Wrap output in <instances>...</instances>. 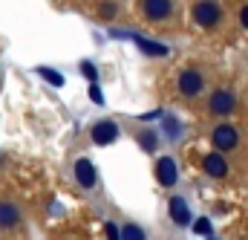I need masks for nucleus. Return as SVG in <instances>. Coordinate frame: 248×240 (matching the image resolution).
I'll return each instance as SVG.
<instances>
[{
    "label": "nucleus",
    "instance_id": "nucleus-1",
    "mask_svg": "<svg viewBox=\"0 0 248 240\" xmlns=\"http://www.w3.org/2000/svg\"><path fill=\"white\" fill-rule=\"evenodd\" d=\"M219 6L214 3V0H196L193 3V20L202 26V29H214L217 23H219Z\"/></svg>",
    "mask_w": 248,
    "mask_h": 240
},
{
    "label": "nucleus",
    "instance_id": "nucleus-2",
    "mask_svg": "<svg viewBox=\"0 0 248 240\" xmlns=\"http://www.w3.org/2000/svg\"><path fill=\"white\" fill-rule=\"evenodd\" d=\"M141 12H144V17H147L150 23H159V20L170 17L173 0H144V3H141Z\"/></svg>",
    "mask_w": 248,
    "mask_h": 240
},
{
    "label": "nucleus",
    "instance_id": "nucleus-3",
    "mask_svg": "<svg viewBox=\"0 0 248 240\" xmlns=\"http://www.w3.org/2000/svg\"><path fill=\"white\" fill-rule=\"evenodd\" d=\"M119 139V124L110 119L98 121V124H93V142L95 145H110V142H116Z\"/></svg>",
    "mask_w": 248,
    "mask_h": 240
},
{
    "label": "nucleus",
    "instance_id": "nucleus-4",
    "mask_svg": "<svg viewBox=\"0 0 248 240\" xmlns=\"http://www.w3.org/2000/svg\"><path fill=\"white\" fill-rule=\"evenodd\" d=\"M202 87H205V81H202V75L196 69H185L179 75V90H182V96H187V99H193Z\"/></svg>",
    "mask_w": 248,
    "mask_h": 240
},
{
    "label": "nucleus",
    "instance_id": "nucleus-5",
    "mask_svg": "<svg viewBox=\"0 0 248 240\" xmlns=\"http://www.w3.org/2000/svg\"><path fill=\"white\" fill-rule=\"evenodd\" d=\"M156 177L162 185H173V182L179 180V171H176V162H173V156H162L159 162H156Z\"/></svg>",
    "mask_w": 248,
    "mask_h": 240
},
{
    "label": "nucleus",
    "instance_id": "nucleus-6",
    "mask_svg": "<svg viewBox=\"0 0 248 240\" xmlns=\"http://www.w3.org/2000/svg\"><path fill=\"white\" fill-rule=\"evenodd\" d=\"M234 110V96L228 93V90H217L214 96H211V113H217V116H228Z\"/></svg>",
    "mask_w": 248,
    "mask_h": 240
},
{
    "label": "nucleus",
    "instance_id": "nucleus-7",
    "mask_svg": "<svg viewBox=\"0 0 248 240\" xmlns=\"http://www.w3.org/2000/svg\"><path fill=\"white\" fill-rule=\"evenodd\" d=\"M20 223V208L15 206V203H9V200H0V229H15Z\"/></svg>",
    "mask_w": 248,
    "mask_h": 240
},
{
    "label": "nucleus",
    "instance_id": "nucleus-8",
    "mask_svg": "<svg viewBox=\"0 0 248 240\" xmlns=\"http://www.w3.org/2000/svg\"><path fill=\"white\" fill-rule=\"evenodd\" d=\"M214 145H217L219 151H231V148L237 145V130H234L231 124H219V127L214 130Z\"/></svg>",
    "mask_w": 248,
    "mask_h": 240
},
{
    "label": "nucleus",
    "instance_id": "nucleus-9",
    "mask_svg": "<svg viewBox=\"0 0 248 240\" xmlns=\"http://www.w3.org/2000/svg\"><path fill=\"white\" fill-rule=\"evenodd\" d=\"M75 180H78V185H84V188H93V185L98 182L95 168L90 165V159H78V162H75Z\"/></svg>",
    "mask_w": 248,
    "mask_h": 240
},
{
    "label": "nucleus",
    "instance_id": "nucleus-10",
    "mask_svg": "<svg viewBox=\"0 0 248 240\" xmlns=\"http://www.w3.org/2000/svg\"><path fill=\"white\" fill-rule=\"evenodd\" d=\"M205 174H211V177H225L228 174V162H225V156L222 154H208L205 156Z\"/></svg>",
    "mask_w": 248,
    "mask_h": 240
},
{
    "label": "nucleus",
    "instance_id": "nucleus-11",
    "mask_svg": "<svg viewBox=\"0 0 248 240\" xmlns=\"http://www.w3.org/2000/svg\"><path fill=\"white\" fill-rule=\"evenodd\" d=\"M170 220L176 223V226H187V220H190V211H187V203L182 197H170Z\"/></svg>",
    "mask_w": 248,
    "mask_h": 240
},
{
    "label": "nucleus",
    "instance_id": "nucleus-12",
    "mask_svg": "<svg viewBox=\"0 0 248 240\" xmlns=\"http://www.w3.org/2000/svg\"><path fill=\"white\" fill-rule=\"evenodd\" d=\"M136 47L144 55H156V58H165L168 55V47L165 44H156V41H147V38H136Z\"/></svg>",
    "mask_w": 248,
    "mask_h": 240
},
{
    "label": "nucleus",
    "instance_id": "nucleus-13",
    "mask_svg": "<svg viewBox=\"0 0 248 240\" xmlns=\"http://www.w3.org/2000/svg\"><path fill=\"white\" fill-rule=\"evenodd\" d=\"M122 240H144L141 226H136V223H127V226L122 229Z\"/></svg>",
    "mask_w": 248,
    "mask_h": 240
},
{
    "label": "nucleus",
    "instance_id": "nucleus-14",
    "mask_svg": "<svg viewBox=\"0 0 248 240\" xmlns=\"http://www.w3.org/2000/svg\"><path fill=\"white\" fill-rule=\"evenodd\" d=\"M38 75H41V78H46L52 87H61V84H63V75H61V72H55V69H46V67H41V69H38Z\"/></svg>",
    "mask_w": 248,
    "mask_h": 240
},
{
    "label": "nucleus",
    "instance_id": "nucleus-15",
    "mask_svg": "<svg viewBox=\"0 0 248 240\" xmlns=\"http://www.w3.org/2000/svg\"><path fill=\"white\" fill-rule=\"evenodd\" d=\"M139 145H141L144 151H150V154H153V151H156V145H159V139H156V133H150V130H147V133H141V136H139Z\"/></svg>",
    "mask_w": 248,
    "mask_h": 240
},
{
    "label": "nucleus",
    "instance_id": "nucleus-16",
    "mask_svg": "<svg viewBox=\"0 0 248 240\" xmlns=\"http://www.w3.org/2000/svg\"><path fill=\"white\" fill-rule=\"evenodd\" d=\"M81 72H84V78H90V81H95V78H98V69H95L90 61H87V64H81Z\"/></svg>",
    "mask_w": 248,
    "mask_h": 240
},
{
    "label": "nucleus",
    "instance_id": "nucleus-17",
    "mask_svg": "<svg viewBox=\"0 0 248 240\" xmlns=\"http://www.w3.org/2000/svg\"><path fill=\"white\" fill-rule=\"evenodd\" d=\"M193 232H196V235H205V238H208V235H211V223H208V220L202 217V220H196V226H193Z\"/></svg>",
    "mask_w": 248,
    "mask_h": 240
},
{
    "label": "nucleus",
    "instance_id": "nucleus-18",
    "mask_svg": "<svg viewBox=\"0 0 248 240\" xmlns=\"http://www.w3.org/2000/svg\"><path fill=\"white\" fill-rule=\"evenodd\" d=\"M98 15H101V17H116V3H101Z\"/></svg>",
    "mask_w": 248,
    "mask_h": 240
},
{
    "label": "nucleus",
    "instance_id": "nucleus-19",
    "mask_svg": "<svg viewBox=\"0 0 248 240\" xmlns=\"http://www.w3.org/2000/svg\"><path fill=\"white\" fill-rule=\"evenodd\" d=\"M107 240H122V235H119V226H116V223H107Z\"/></svg>",
    "mask_w": 248,
    "mask_h": 240
},
{
    "label": "nucleus",
    "instance_id": "nucleus-20",
    "mask_svg": "<svg viewBox=\"0 0 248 240\" xmlns=\"http://www.w3.org/2000/svg\"><path fill=\"white\" fill-rule=\"evenodd\" d=\"M90 99H93L95 104H101V102H104V96H101V90H98L95 84H90Z\"/></svg>",
    "mask_w": 248,
    "mask_h": 240
},
{
    "label": "nucleus",
    "instance_id": "nucleus-21",
    "mask_svg": "<svg viewBox=\"0 0 248 240\" xmlns=\"http://www.w3.org/2000/svg\"><path fill=\"white\" fill-rule=\"evenodd\" d=\"M165 130H168V136H176V130H179L176 119H168V121H165Z\"/></svg>",
    "mask_w": 248,
    "mask_h": 240
},
{
    "label": "nucleus",
    "instance_id": "nucleus-22",
    "mask_svg": "<svg viewBox=\"0 0 248 240\" xmlns=\"http://www.w3.org/2000/svg\"><path fill=\"white\" fill-rule=\"evenodd\" d=\"M240 20H243V26H246V29H248V6H246V9H243V12H240Z\"/></svg>",
    "mask_w": 248,
    "mask_h": 240
}]
</instances>
